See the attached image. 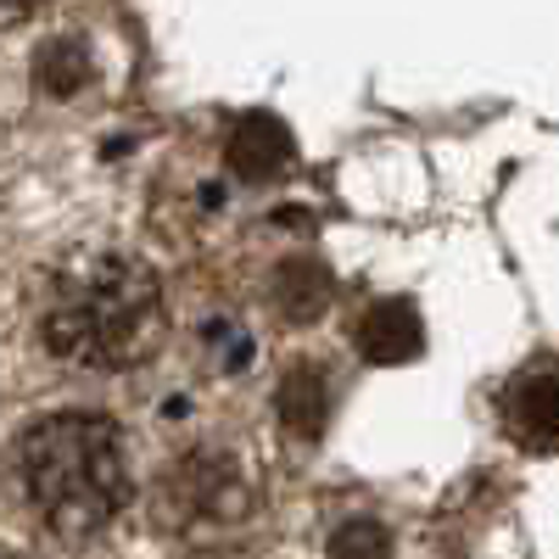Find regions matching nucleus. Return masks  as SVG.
I'll return each mask as SVG.
<instances>
[{"label": "nucleus", "instance_id": "1", "mask_svg": "<svg viewBox=\"0 0 559 559\" xmlns=\"http://www.w3.org/2000/svg\"><path fill=\"white\" fill-rule=\"evenodd\" d=\"M39 342L79 369H129L163 342V286L134 252L68 258L39 302Z\"/></svg>", "mask_w": 559, "mask_h": 559}, {"label": "nucleus", "instance_id": "2", "mask_svg": "<svg viewBox=\"0 0 559 559\" xmlns=\"http://www.w3.org/2000/svg\"><path fill=\"white\" fill-rule=\"evenodd\" d=\"M12 476L34 515L68 537L102 532L129 503V453L96 414H62L34 426L17 442Z\"/></svg>", "mask_w": 559, "mask_h": 559}, {"label": "nucleus", "instance_id": "3", "mask_svg": "<svg viewBox=\"0 0 559 559\" xmlns=\"http://www.w3.org/2000/svg\"><path fill=\"white\" fill-rule=\"evenodd\" d=\"M252 515V476L229 453L197 448L163 476V526L179 532H218Z\"/></svg>", "mask_w": 559, "mask_h": 559}, {"label": "nucleus", "instance_id": "4", "mask_svg": "<svg viewBox=\"0 0 559 559\" xmlns=\"http://www.w3.org/2000/svg\"><path fill=\"white\" fill-rule=\"evenodd\" d=\"M503 414H509V431L526 448H554L559 442V364H537L526 376H515Z\"/></svg>", "mask_w": 559, "mask_h": 559}, {"label": "nucleus", "instance_id": "5", "mask_svg": "<svg viewBox=\"0 0 559 559\" xmlns=\"http://www.w3.org/2000/svg\"><path fill=\"white\" fill-rule=\"evenodd\" d=\"M292 152H297V140L292 129L269 118V112H247L236 129H229L224 140V163L236 168L241 179H274V174H286L292 168Z\"/></svg>", "mask_w": 559, "mask_h": 559}, {"label": "nucleus", "instance_id": "6", "mask_svg": "<svg viewBox=\"0 0 559 559\" xmlns=\"http://www.w3.org/2000/svg\"><path fill=\"white\" fill-rule=\"evenodd\" d=\"M419 347H426V324H419L414 302H403V297L376 302L358 319V353L369 364H408Z\"/></svg>", "mask_w": 559, "mask_h": 559}, {"label": "nucleus", "instance_id": "7", "mask_svg": "<svg viewBox=\"0 0 559 559\" xmlns=\"http://www.w3.org/2000/svg\"><path fill=\"white\" fill-rule=\"evenodd\" d=\"M280 426L297 442H319L331 426V381H324L319 364H297L286 381H280Z\"/></svg>", "mask_w": 559, "mask_h": 559}, {"label": "nucleus", "instance_id": "8", "mask_svg": "<svg viewBox=\"0 0 559 559\" xmlns=\"http://www.w3.org/2000/svg\"><path fill=\"white\" fill-rule=\"evenodd\" d=\"M269 297L292 324H313L324 308H331V269H324L319 258H286L269 280Z\"/></svg>", "mask_w": 559, "mask_h": 559}, {"label": "nucleus", "instance_id": "9", "mask_svg": "<svg viewBox=\"0 0 559 559\" xmlns=\"http://www.w3.org/2000/svg\"><path fill=\"white\" fill-rule=\"evenodd\" d=\"M34 73H39V84L51 90V96H73V90L90 79V51H84V39H79V34L45 39L39 57H34Z\"/></svg>", "mask_w": 559, "mask_h": 559}, {"label": "nucleus", "instance_id": "10", "mask_svg": "<svg viewBox=\"0 0 559 559\" xmlns=\"http://www.w3.org/2000/svg\"><path fill=\"white\" fill-rule=\"evenodd\" d=\"M207 353H213V364H218V369H241V364L252 358V342H247L241 324L218 319V324H207Z\"/></svg>", "mask_w": 559, "mask_h": 559}, {"label": "nucleus", "instance_id": "11", "mask_svg": "<svg viewBox=\"0 0 559 559\" xmlns=\"http://www.w3.org/2000/svg\"><path fill=\"white\" fill-rule=\"evenodd\" d=\"M386 548H392V537L381 526H342L331 537V554H386Z\"/></svg>", "mask_w": 559, "mask_h": 559}, {"label": "nucleus", "instance_id": "12", "mask_svg": "<svg viewBox=\"0 0 559 559\" xmlns=\"http://www.w3.org/2000/svg\"><path fill=\"white\" fill-rule=\"evenodd\" d=\"M34 0H0V17H12V12H28Z\"/></svg>", "mask_w": 559, "mask_h": 559}]
</instances>
